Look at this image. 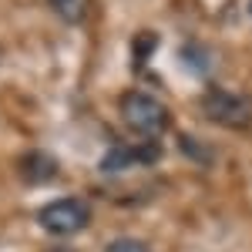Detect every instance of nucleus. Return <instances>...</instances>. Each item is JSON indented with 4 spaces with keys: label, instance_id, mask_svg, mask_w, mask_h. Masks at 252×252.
Instances as JSON below:
<instances>
[{
    "label": "nucleus",
    "instance_id": "7ed1b4c3",
    "mask_svg": "<svg viewBox=\"0 0 252 252\" xmlns=\"http://www.w3.org/2000/svg\"><path fill=\"white\" fill-rule=\"evenodd\" d=\"M37 222L51 235H74L91 222V209L81 198H54L37 212Z\"/></svg>",
    "mask_w": 252,
    "mask_h": 252
},
{
    "label": "nucleus",
    "instance_id": "f03ea898",
    "mask_svg": "<svg viewBox=\"0 0 252 252\" xmlns=\"http://www.w3.org/2000/svg\"><path fill=\"white\" fill-rule=\"evenodd\" d=\"M202 115L209 118L212 125H222V128H249L252 125V97L212 88L209 94L202 97Z\"/></svg>",
    "mask_w": 252,
    "mask_h": 252
},
{
    "label": "nucleus",
    "instance_id": "1a4fd4ad",
    "mask_svg": "<svg viewBox=\"0 0 252 252\" xmlns=\"http://www.w3.org/2000/svg\"><path fill=\"white\" fill-rule=\"evenodd\" d=\"M58 252H67V249H58Z\"/></svg>",
    "mask_w": 252,
    "mask_h": 252
},
{
    "label": "nucleus",
    "instance_id": "6e6552de",
    "mask_svg": "<svg viewBox=\"0 0 252 252\" xmlns=\"http://www.w3.org/2000/svg\"><path fill=\"white\" fill-rule=\"evenodd\" d=\"M249 14H252V0H249Z\"/></svg>",
    "mask_w": 252,
    "mask_h": 252
},
{
    "label": "nucleus",
    "instance_id": "f257e3e1",
    "mask_svg": "<svg viewBox=\"0 0 252 252\" xmlns=\"http://www.w3.org/2000/svg\"><path fill=\"white\" fill-rule=\"evenodd\" d=\"M121 118L135 135L148 138V141H158V135H165V128H168L165 104L148 91H128L121 97Z\"/></svg>",
    "mask_w": 252,
    "mask_h": 252
},
{
    "label": "nucleus",
    "instance_id": "423d86ee",
    "mask_svg": "<svg viewBox=\"0 0 252 252\" xmlns=\"http://www.w3.org/2000/svg\"><path fill=\"white\" fill-rule=\"evenodd\" d=\"M51 7L58 10L67 24H81L91 10V0H51Z\"/></svg>",
    "mask_w": 252,
    "mask_h": 252
},
{
    "label": "nucleus",
    "instance_id": "0eeeda50",
    "mask_svg": "<svg viewBox=\"0 0 252 252\" xmlns=\"http://www.w3.org/2000/svg\"><path fill=\"white\" fill-rule=\"evenodd\" d=\"M104 252H152V249L145 242H138V239H115Z\"/></svg>",
    "mask_w": 252,
    "mask_h": 252
},
{
    "label": "nucleus",
    "instance_id": "39448f33",
    "mask_svg": "<svg viewBox=\"0 0 252 252\" xmlns=\"http://www.w3.org/2000/svg\"><path fill=\"white\" fill-rule=\"evenodd\" d=\"M131 165H141L138 145H115V148L104 155V161H101L104 172H121V168H131Z\"/></svg>",
    "mask_w": 252,
    "mask_h": 252
},
{
    "label": "nucleus",
    "instance_id": "20e7f679",
    "mask_svg": "<svg viewBox=\"0 0 252 252\" xmlns=\"http://www.w3.org/2000/svg\"><path fill=\"white\" fill-rule=\"evenodd\" d=\"M20 178L27 182V185H40V182H51L54 175H58V161L47 155V152H27V155L20 158Z\"/></svg>",
    "mask_w": 252,
    "mask_h": 252
}]
</instances>
